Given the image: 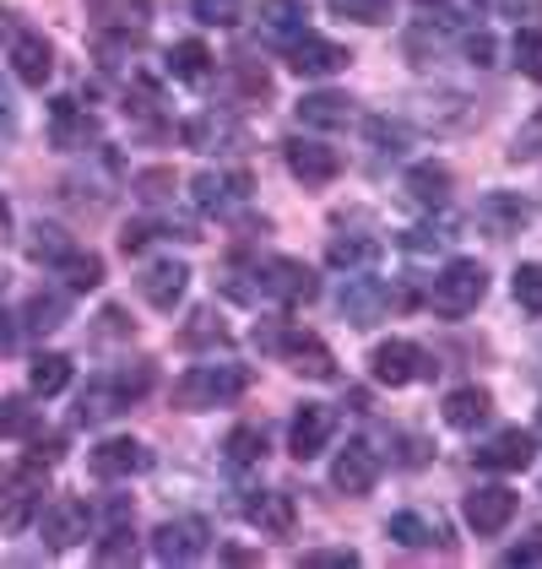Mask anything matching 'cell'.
Masks as SVG:
<instances>
[{"instance_id": "obj_1", "label": "cell", "mask_w": 542, "mask_h": 569, "mask_svg": "<svg viewBox=\"0 0 542 569\" xmlns=\"http://www.w3.org/2000/svg\"><path fill=\"white\" fill-rule=\"evenodd\" d=\"M244 386H250V369H239V363H195L174 380V407L180 412H212V407H228Z\"/></svg>"}, {"instance_id": "obj_2", "label": "cell", "mask_w": 542, "mask_h": 569, "mask_svg": "<svg viewBox=\"0 0 542 569\" xmlns=\"http://www.w3.org/2000/svg\"><path fill=\"white\" fill-rule=\"evenodd\" d=\"M44 493H49L44 461L28 456V461L6 478V488H0V526H6V531H28V526L39 521V510H44Z\"/></svg>"}, {"instance_id": "obj_3", "label": "cell", "mask_w": 542, "mask_h": 569, "mask_svg": "<svg viewBox=\"0 0 542 569\" xmlns=\"http://www.w3.org/2000/svg\"><path fill=\"white\" fill-rule=\"evenodd\" d=\"M483 299H489V271L478 261H451L434 277V288H429V305L440 309V315H451V320L472 315Z\"/></svg>"}, {"instance_id": "obj_4", "label": "cell", "mask_w": 542, "mask_h": 569, "mask_svg": "<svg viewBox=\"0 0 542 569\" xmlns=\"http://www.w3.org/2000/svg\"><path fill=\"white\" fill-rule=\"evenodd\" d=\"M255 348L277 352L288 369H299V375H310V380H331V375H337V358H331V348L320 342L315 331H261V326H255Z\"/></svg>"}, {"instance_id": "obj_5", "label": "cell", "mask_w": 542, "mask_h": 569, "mask_svg": "<svg viewBox=\"0 0 542 569\" xmlns=\"http://www.w3.org/2000/svg\"><path fill=\"white\" fill-rule=\"evenodd\" d=\"M261 271V293L277 299L282 309H299V305H315L320 293V277L310 271L304 261H293V256H271L267 266H255Z\"/></svg>"}, {"instance_id": "obj_6", "label": "cell", "mask_w": 542, "mask_h": 569, "mask_svg": "<svg viewBox=\"0 0 542 569\" xmlns=\"http://www.w3.org/2000/svg\"><path fill=\"white\" fill-rule=\"evenodd\" d=\"M207 548H212V526L201 516H180V521H163L152 531L158 565H195V559H207Z\"/></svg>"}, {"instance_id": "obj_7", "label": "cell", "mask_w": 542, "mask_h": 569, "mask_svg": "<svg viewBox=\"0 0 542 569\" xmlns=\"http://www.w3.org/2000/svg\"><path fill=\"white\" fill-rule=\"evenodd\" d=\"M190 201L207 218H233L250 201V174L244 169H207V174L190 179Z\"/></svg>"}, {"instance_id": "obj_8", "label": "cell", "mask_w": 542, "mask_h": 569, "mask_svg": "<svg viewBox=\"0 0 542 569\" xmlns=\"http://www.w3.org/2000/svg\"><path fill=\"white\" fill-rule=\"evenodd\" d=\"M369 375L380 380V386H412V380H423V375H434V363H429V352L418 348V342H406V337H391V342H380V348L369 352Z\"/></svg>"}, {"instance_id": "obj_9", "label": "cell", "mask_w": 542, "mask_h": 569, "mask_svg": "<svg viewBox=\"0 0 542 569\" xmlns=\"http://www.w3.org/2000/svg\"><path fill=\"white\" fill-rule=\"evenodd\" d=\"M88 531H92V510L82 499H71V493L49 499L44 510H39V537H44V548H54V553L88 542Z\"/></svg>"}, {"instance_id": "obj_10", "label": "cell", "mask_w": 542, "mask_h": 569, "mask_svg": "<svg viewBox=\"0 0 542 569\" xmlns=\"http://www.w3.org/2000/svg\"><path fill=\"white\" fill-rule=\"evenodd\" d=\"M88 467H92V478H103V482L141 478V472H152V450L141 439H103V445H92Z\"/></svg>"}, {"instance_id": "obj_11", "label": "cell", "mask_w": 542, "mask_h": 569, "mask_svg": "<svg viewBox=\"0 0 542 569\" xmlns=\"http://www.w3.org/2000/svg\"><path fill=\"white\" fill-rule=\"evenodd\" d=\"M282 158H288V174L304 179V184H331V179L342 174V152L315 141V136H293L282 147Z\"/></svg>"}, {"instance_id": "obj_12", "label": "cell", "mask_w": 542, "mask_h": 569, "mask_svg": "<svg viewBox=\"0 0 542 569\" xmlns=\"http://www.w3.org/2000/svg\"><path fill=\"white\" fill-rule=\"evenodd\" d=\"M461 516H466V526H472L478 537H494V531H504V526L515 521V493H510L504 482H483V488L466 493Z\"/></svg>"}, {"instance_id": "obj_13", "label": "cell", "mask_w": 542, "mask_h": 569, "mask_svg": "<svg viewBox=\"0 0 542 569\" xmlns=\"http://www.w3.org/2000/svg\"><path fill=\"white\" fill-rule=\"evenodd\" d=\"M348 49L331 44V39H320V33H299L293 44H288V66L299 71V77H315V82H325V77H337V71H348Z\"/></svg>"}, {"instance_id": "obj_14", "label": "cell", "mask_w": 542, "mask_h": 569, "mask_svg": "<svg viewBox=\"0 0 542 569\" xmlns=\"http://www.w3.org/2000/svg\"><path fill=\"white\" fill-rule=\"evenodd\" d=\"M342 320L348 326H374L385 305H391V288L380 282V277H363V271H348V282H342Z\"/></svg>"}, {"instance_id": "obj_15", "label": "cell", "mask_w": 542, "mask_h": 569, "mask_svg": "<svg viewBox=\"0 0 542 569\" xmlns=\"http://www.w3.org/2000/svg\"><path fill=\"white\" fill-rule=\"evenodd\" d=\"M532 456H538V435H526V429H499V435L478 450V467H483V472H526Z\"/></svg>"}, {"instance_id": "obj_16", "label": "cell", "mask_w": 542, "mask_h": 569, "mask_svg": "<svg viewBox=\"0 0 542 569\" xmlns=\"http://www.w3.org/2000/svg\"><path fill=\"white\" fill-rule=\"evenodd\" d=\"M331 429H337V412L320 407V401H304L299 418H293V429H288V450H293L299 461H310V456H320V450L331 445Z\"/></svg>"}, {"instance_id": "obj_17", "label": "cell", "mask_w": 542, "mask_h": 569, "mask_svg": "<svg viewBox=\"0 0 542 569\" xmlns=\"http://www.w3.org/2000/svg\"><path fill=\"white\" fill-rule=\"evenodd\" d=\"M49 136H54V147L82 152L88 141H98V120H92L77 98H54V103H49Z\"/></svg>"}, {"instance_id": "obj_18", "label": "cell", "mask_w": 542, "mask_h": 569, "mask_svg": "<svg viewBox=\"0 0 542 569\" xmlns=\"http://www.w3.org/2000/svg\"><path fill=\"white\" fill-rule=\"evenodd\" d=\"M331 482L342 488V493H369L374 482H380V456L363 445V439H353L348 450H337V461H331Z\"/></svg>"}, {"instance_id": "obj_19", "label": "cell", "mask_w": 542, "mask_h": 569, "mask_svg": "<svg viewBox=\"0 0 542 569\" xmlns=\"http://www.w3.org/2000/svg\"><path fill=\"white\" fill-rule=\"evenodd\" d=\"M184 288H190V266L184 261H152L141 271V299L152 309H163V315L184 299Z\"/></svg>"}, {"instance_id": "obj_20", "label": "cell", "mask_w": 542, "mask_h": 569, "mask_svg": "<svg viewBox=\"0 0 542 569\" xmlns=\"http://www.w3.org/2000/svg\"><path fill=\"white\" fill-rule=\"evenodd\" d=\"M11 71H17V82L44 88L49 77H54V49H49V39H39V33H17V39H11Z\"/></svg>"}, {"instance_id": "obj_21", "label": "cell", "mask_w": 542, "mask_h": 569, "mask_svg": "<svg viewBox=\"0 0 542 569\" xmlns=\"http://www.w3.org/2000/svg\"><path fill=\"white\" fill-rule=\"evenodd\" d=\"M131 407V391L109 375V380H92L88 391H82V401H77V423H88V429H98V423H109V418H120Z\"/></svg>"}, {"instance_id": "obj_22", "label": "cell", "mask_w": 542, "mask_h": 569, "mask_svg": "<svg viewBox=\"0 0 542 569\" xmlns=\"http://www.w3.org/2000/svg\"><path fill=\"white\" fill-rule=\"evenodd\" d=\"M353 98L348 92H304L299 98V120L315 126V131H337V126H353Z\"/></svg>"}, {"instance_id": "obj_23", "label": "cell", "mask_w": 542, "mask_h": 569, "mask_svg": "<svg viewBox=\"0 0 542 569\" xmlns=\"http://www.w3.org/2000/svg\"><path fill=\"white\" fill-rule=\"evenodd\" d=\"M402 190L418 201V207H429V212H434V207H445V201H451V169H445V163H412L406 179H402Z\"/></svg>"}, {"instance_id": "obj_24", "label": "cell", "mask_w": 542, "mask_h": 569, "mask_svg": "<svg viewBox=\"0 0 542 569\" xmlns=\"http://www.w3.org/2000/svg\"><path fill=\"white\" fill-rule=\"evenodd\" d=\"M244 521L261 526V537H293V493H255L244 505Z\"/></svg>"}, {"instance_id": "obj_25", "label": "cell", "mask_w": 542, "mask_h": 569, "mask_svg": "<svg viewBox=\"0 0 542 569\" xmlns=\"http://www.w3.org/2000/svg\"><path fill=\"white\" fill-rule=\"evenodd\" d=\"M489 412H494V396L483 391V386H461V391L445 396V423L461 429V435H472L478 423H489Z\"/></svg>"}, {"instance_id": "obj_26", "label": "cell", "mask_w": 542, "mask_h": 569, "mask_svg": "<svg viewBox=\"0 0 542 569\" xmlns=\"http://www.w3.org/2000/svg\"><path fill=\"white\" fill-rule=\"evenodd\" d=\"M169 77L174 82H184V88H201L207 77H212V49L201 44V39H180V44L169 49Z\"/></svg>"}, {"instance_id": "obj_27", "label": "cell", "mask_w": 542, "mask_h": 569, "mask_svg": "<svg viewBox=\"0 0 542 569\" xmlns=\"http://www.w3.org/2000/svg\"><path fill=\"white\" fill-rule=\"evenodd\" d=\"M325 261L337 266V271H369V266L380 261V239L374 233H337L325 244Z\"/></svg>"}, {"instance_id": "obj_28", "label": "cell", "mask_w": 542, "mask_h": 569, "mask_svg": "<svg viewBox=\"0 0 542 569\" xmlns=\"http://www.w3.org/2000/svg\"><path fill=\"white\" fill-rule=\"evenodd\" d=\"M66 315H71L66 293H33V299L22 305V331H28V337H49V331L66 326Z\"/></svg>"}, {"instance_id": "obj_29", "label": "cell", "mask_w": 542, "mask_h": 569, "mask_svg": "<svg viewBox=\"0 0 542 569\" xmlns=\"http://www.w3.org/2000/svg\"><path fill=\"white\" fill-rule=\"evenodd\" d=\"M184 147H195V152H223L228 141H239V126H228L218 114H195V120H184L180 126Z\"/></svg>"}, {"instance_id": "obj_30", "label": "cell", "mask_w": 542, "mask_h": 569, "mask_svg": "<svg viewBox=\"0 0 542 569\" xmlns=\"http://www.w3.org/2000/svg\"><path fill=\"white\" fill-rule=\"evenodd\" d=\"M71 386V358L66 352H39L28 363V391L33 396H60Z\"/></svg>"}, {"instance_id": "obj_31", "label": "cell", "mask_w": 542, "mask_h": 569, "mask_svg": "<svg viewBox=\"0 0 542 569\" xmlns=\"http://www.w3.org/2000/svg\"><path fill=\"white\" fill-rule=\"evenodd\" d=\"M478 218L489 222L494 233H521V228H526V218H532V207H526L521 196H483Z\"/></svg>"}, {"instance_id": "obj_32", "label": "cell", "mask_w": 542, "mask_h": 569, "mask_svg": "<svg viewBox=\"0 0 542 569\" xmlns=\"http://www.w3.org/2000/svg\"><path fill=\"white\" fill-rule=\"evenodd\" d=\"M223 456H228V467H233V472H244V467H255V461L267 456V435H261V429H250V423H239V429H228Z\"/></svg>"}, {"instance_id": "obj_33", "label": "cell", "mask_w": 542, "mask_h": 569, "mask_svg": "<svg viewBox=\"0 0 542 569\" xmlns=\"http://www.w3.org/2000/svg\"><path fill=\"white\" fill-rule=\"evenodd\" d=\"M0 435L6 439H33L39 435V407L28 396H0Z\"/></svg>"}, {"instance_id": "obj_34", "label": "cell", "mask_w": 542, "mask_h": 569, "mask_svg": "<svg viewBox=\"0 0 542 569\" xmlns=\"http://www.w3.org/2000/svg\"><path fill=\"white\" fill-rule=\"evenodd\" d=\"M261 22H267V33L293 44L304 33V0H261Z\"/></svg>"}, {"instance_id": "obj_35", "label": "cell", "mask_w": 542, "mask_h": 569, "mask_svg": "<svg viewBox=\"0 0 542 569\" xmlns=\"http://www.w3.org/2000/svg\"><path fill=\"white\" fill-rule=\"evenodd\" d=\"M54 271L66 277V288H71V293H92V288L103 282V261H98L92 250H88V256H82V250H71V256L54 266Z\"/></svg>"}, {"instance_id": "obj_36", "label": "cell", "mask_w": 542, "mask_h": 569, "mask_svg": "<svg viewBox=\"0 0 542 569\" xmlns=\"http://www.w3.org/2000/svg\"><path fill=\"white\" fill-rule=\"evenodd\" d=\"M98 565H131L136 559V531H131V521H109V531L98 537Z\"/></svg>"}, {"instance_id": "obj_37", "label": "cell", "mask_w": 542, "mask_h": 569, "mask_svg": "<svg viewBox=\"0 0 542 569\" xmlns=\"http://www.w3.org/2000/svg\"><path fill=\"white\" fill-rule=\"evenodd\" d=\"M391 542H402V548H429L434 537H440V526L429 521V516H418V510H402V516H391Z\"/></svg>"}, {"instance_id": "obj_38", "label": "cell", "mask_w": 542, "mask_h": 569, "mask_svg": "<svg viewBox=\"0 0 542 569\" xmlns=\"http://www.w3.org/2000/svg\"><path fill=\"white\" fill-rule=\"evenodd\" d=\"M28 256L44 266H60L71 256V239H66V228H54V222H33V239H28Z\"/></svg>"}, {"instance_id": "obj_39", "label": "cell", "mask_w": 542, "mask_h": 569, "mask_svg": "<svg viewBox=\"0 0 542 569\" xmlns=\"http://www.w3.org/2000/svg\"><path fill=\"white\" fill-rule=\"evenodd\" d=\"M510 60H515V71H521V77L542 82V33L538 28H521V33L510 39Z\"/></svg>"}, {"instance_id": "obj_40", "label": "cell", "mask_w": 542, "mask_h": 569, "mask_svg": "<svg viewBox=\"0 0 542 569\" xmlns=\"http://www.w3.org/2000/svg\"><path fill=\"white\" fill-rule=\"evenodd\" d=\"M244 6L250 0H190V11H195L201 28H239L244 22Z\"/></svg>"}, {"instance_id": "obj_41", "label": "cell", "mask_w": 542, "mask_h": 569, "mask_svg": "<svg viewBox=\"0 0 542 569\" xmlns=\"http://www.w3.org/2000/svg\"><path fill=\"white\" fill-rule=\"evenodd\" d=\"M331 17H353V22H391V0H325Z\"/></svg>"}, {"instance_id": "obj_42", "label": "cell", "mask_w": 542, "mask_h": 569, "mask_svg": "<svg viewBox=\"0 0 542 569\" xmlns=\"http://www.w3.org/2000/svg\"><path fill=\"white\" fill-rule=\"evenodd\" d=\"M515 305L532 309V315H542V266L538 261L515 266Z\"/></svg>"}, {"instance_id": "obj_43", "label": "cell", "mask_w": 542, "mask_h": 569, "mask_svg": "<svg viewBox=\"0 0 542 569\" xmlns=\"http://www.w3.org/2000/svg\"><path fill=\"white\" fill-rule=\"evenodd\" d=\"M136 196L147 201V207H158V201H169L174 196V169H147V174H136Z\"/></svg>"}, {"instance_id": "obj_44", "label": "cell", "mask_w": 542, "mask_h": 569, "mask_svg": "<svg viewBox=\"0 0 542 569\" xmlns=\"http://www.w3.org/2000/svg\"><path fill=\"white\" fill-rule=\"evenodd\" d=\"M510 158L515 163H532V158H542V109L515 131V141H510Z\"/></svg>"}, {"instance_id": "obj_45", "label": "cell", "mask_w": 542, "mask_h": 569, "mask_svg": "<svg viewBox=\"0 0 542 569\" xmlns=\"http://www.w3.org/2000/svg\"><path fill=\"white\" fill-rule=\"evenodd\" d=\"M190 342H218L223 348L228 342V331H223V320H218V309H195L190 315V331H184Z\"/></svg>"}, {"instance_id": "obj_46", "label": "cell", "mask_w": 542, "mask_h": 569, "mask_svg": "<svg viewBox=\"0 0 542 569\" xmlns=\"http://www.w3.org/2000/svg\"><path fill=\"white\" fill-rule=\"evenodd\" d=\"M299 565L304 569H359V553H353V548H320V553H304Z\"/></svg>"}, {"instance_id": "obj_47", "label": "cell", "mask_w": 542, "mask_h": 569, "mask_svg": "<svg viewBox=\"0 0 542 569\" xmlns=\"http://www.w3.org/2000/svg\"><path fill=\"white\" fill-rule=\"evenodd\" d=\"M17 131H22V120H17V98H11V88L0 82V147H11Z\"/></svg>"}, {"instance_id": "obj_48", "label": "cell", "mask_w": 542, "mask_h": 569, "mask_svg": "<svg viewBox=\"0 0 542 569\" xmlns=\"http://www.w3.org/2000/svg\"><path fill=\"white\" fill-rule=\"evenodd\" d=\"M152 239H158V222H126V233H120V250H126V256H141Z\"/></svg>"}, {"instance_id": "obj_49", "label": "cell", "mask_w": 542, "mask_h": 569, "mask_svg": "<svg viewBox=\"0 0 542 569\" xmlns=\"http://www.w3.org/2000/svg\"><path fill=\"white\" fill-rule=\"evenodd\" d=\"M369 136H374L380 152H402L406 147V131L402 126H391V120H369Z\"/></svg>"}, {"instance_id": "obj_50", "label": "cell", "mask_w": 542, "mask_h": 569, "mask_svg": "<svg viewBox=\"0 0 542 569\" xmlns=\"http://www.w3.org/2000/svg\"><path fill=\"white\" fill-rule=\"evenodd\" d=\"M451 233H440V228H406L402 233V250H412V256H423V250H434V244H445Z\"/></svg>"}, {"instance_id": "obj_51", "label": "cell", "mask_w": 542, "mask_h": 569, "mask_svg": "<svg viewBox=\"0 0 542 569\" xmlns=\"http://www.w3.org/2000/svg\"><path fill=\"white\" fill-rule=\"evenodd\" d=\"M504 565H510V569H532V565H542V537H526V542H515V548L504 553Z\"/></svg>"}, {"instance_id": "obj_52", "label": "cell", "mask_w": 542, "mask_h": 569, "mask_svg": "<svg viewBox=\"0 0 542 569\" xmlns=\"http://www.w3.org/2000/svg\"><path fill=\"white\" fill-rule=\"evenodd\" d=\"M466 60H472V66H494V39H489V33H466Z\"/></svg>"}, {"instance_id": "obj_53", "label": "cell", "mask_w": 542, "mask_h": 569, "mask_svg": "<svg viewBox=\"0 0 542 569\" xmlns=\"http://www.w3.org/2000/svg\"><path fill=\"white\" fill-rule=\"evenodd\" d=\"M60 450H66V439H60V435H49V439H39V445H33V461H44V467H54V461H60Z\"/></svg>"}, {"instance_id": "obj_54", "label": "cell", "mask_w": 542, "mask_h": 569, "mask_svg": "<svg viewBox=\"0 0 542 569\" xmlns=\"http://www.w3.org/2000/svg\"><path fill=\"white\" fill-rule=\"evenodd\" d=\"M17 337H22V320L0 309V352H11V348H17Z\"/></svg>"}, {"instance_id": "obj_55", "label": "cell", "mask_w": 542, "mask_h": 569, "mask_svg": "<svg viewBox=\"0 0 542 569\" xmlns=\"http://www.w3.org/2000/svg\"><path fill=\"white\" fill-rule=\"evenodd\" d=\"M22 28H17V11H0V44L11 49V39H17Z\"/></svg>"}, {"instance_id": "obj_56", "label": "cell", "mask_w": 542, "mask_h": 569, "mask_svg": "<svg viewBox=\"0 0 542 569\" xmlns=\"http://www.w3.org/2000/svg\"><path fill=\"white\" fill-rule=\"evenodd\" d=\"M223 559L228 565H255V553H250V548H223Z\"/></svg>"}, {"instance_id": "obj_57", "label": "cell", "mask_w": 542, "mask_h": 569, "mask_svg": "<svg viewBox=\"0 0 542 569\" xmlns=\"http://www.w3.org/2000/svg\"><path fill=\"white\" fill-rule=\"evenodd\" d=\"M0 239H11V207L0 201Z\"/></svg>"}, {"instance_id": "obj_58", "label": "cell", "mask_w": 542, "mask_h": 569, "mask_svg": "<svg viewBox=\"0 0 542 569\" xmlns=\"http://www.w3.org/2000/svg\"><path fill=\"white\" fill-rule=\"evenodd\" d=\"M6 282H11V271H6V266H0V299H6Z\"/></svg>"}, {"instance_id": "obj_59", "label": "cell", "mask_w": 542, "mask_h": 569, "mask_svg": "<svg viewBox=\"0 0 542 569\" xmlns=\"http://www.w3.org/2000/svg\"><path fill=\"white\" fill-rule=\"evenodd\" d=\"M538 435H542V407H538Z\"/></svg>"}, {"instance_id": "obj_60", "label": "cell", "mask_w": 542, "mask_h": 569, "mask_svg": "<svg viewBox=\"0 0 542 569\" xmlns=\"http://www.w3.org/2000/svg\"><path fill=\"white\" fill-rule=\"evenodd\" d=\"M418 6H440V0H418Z\"/></svg>"}]
</instances>
